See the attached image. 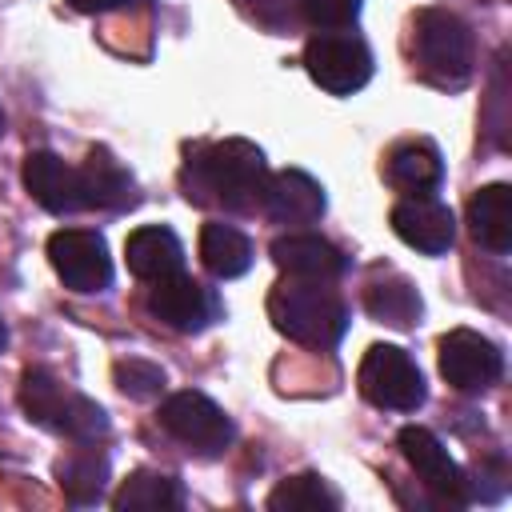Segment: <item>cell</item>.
I'll use <instances>...</instances> for the list:
<instances>
[{
    "label": "cell",
    "instance_id": "5b68a950",
    "mask_svg": "<svg viewBox=\"0 0 512 512\" xmlns=\"http://www.w3.org/2000/svg\"><path fill=\"white\" fill-rule=\"evenodd\" d=\"M356 384L368 404L388 408V412H416L428 396L424 372L396 344H372L356 368Z\"/></svg>",
    "mask_w": 512,
    "mask_h": 512
},
{
    "label": "cell",
    "instance_id": "4fadbf2b",
    "mask_svg": "<svg viewBox=\"0 0 512 512\" xmlns=\"http://www.w3.org/2000/svg\"><path fill=\"white\" fill-rule=\"evenodd\" d=\"M24 188L52 216H68V212H80L84 208L80 168L64 164L56 152H32L24 160Z\"/></svg>",
    "mask_w": 512,
    "mask_h": 512
},
{
    "label": "cell",
    "instance_id": "277c9868",
    "mask_svg": "<svg viewBox=\"0 0 512 512\" xmlns=\"http://www.w3.org/2000/svg\"><path fill=\"white\" fill-rule=\"evenodd\" d=\"M412 56L424 80L460 88L472 76V32L456 12L424 8L412 20Z\"/></svg>",
    "mask_w": 512,
    "mask_h": 512
},
{
    "label": "cell",
    "instance_id": "8992f818",
    "mask_svg": "<svg viewBox=\"0 0 512 512\" xmlns=\"http://www.w3.org/2000/svg\"><path fill=\"white\" fill-rule=\"evenodd\" d=\"M304 68L324 92L352 96L372 80V52L352 32H320L304 44Z\"/></svg>",
    "mask_w": 512,
    "mask_h": 512
},
{
    "label": "cell",
    "instance_id": "30bf717a",
    "mask_svg": "<svg viewBox=\"0 0 512 512\" xmlns=\"http://www.w3.org/2000/svg\"><path fill=\"white\" fill-rule=\"evenodd\" d=\"M396 444H400L404 460L412 464V472L424 480V488H428L436 500H444V504H468L472 484L464 480V472L456 468V460L448 456V448H444L428 428L408 424V428H400Z\"/></svg>",
    "mask_w": 512,
    "mask_h": 512
},
{
    "label": "cell",
    "instance_id": "7a4b0ae2",
    "mask_svg": "<svg viewBox=\"0 0 512 512\" xmlns=\"http://www.w3.org/2000/svg\"><path fill=\"white\" fill-rule=\"evenodd\" d=\"M268 316L288 340L304 348H336L348 328L344 300L328 284L300 276H288L268 292Z\"/></svg>",
    "mask_w": 512,
    "mask_h": 512
},
{
    "label": "cell",
    "instance_id": "9c48e42d",
    "mask_svg": "<svg viewBox=\"0 0 512 512\" xmlns=\"http://www.w3.org/2000/svg\"><path fill=\"white\" fill-rule=\"evenodd\" d=\"M500 372L504 356L488 336L472 328H452L440 336V376L456 392H484L500 380Z\"/></svg>",
    "mask_w": 512,
    "mask_h": 512
},
{
    "label": "cell",
    "instance_id": "d4e9b609",
    "mask_svg": "<svg viewBox=\"0 0 512 512\" xmlns=\"http://www.w3.org/2000/svg\"><path fill=\"white\" fill-rule=\"evenodd\" d=\"M116 384L132 400H152V396L164 392V368H156L148 360H120L116 364Z\"/></svg>",
    "mask_w": 512,
    "mask_h": 512
},
{
    "label": "cell",
    "instance_id": "484cf974",
    "mask_svg": "<svg viewBox=\"0 0 512 512\" xmlns=\"http://www.w3.org/2000/svg\"><path fill=\"white\" fill-rule=\"evenodd\" d=\"M360 4H364V0H300V8H304V20H308L312 28H324V32L356 24V16H360Z\"/></svg>",
    "mask_w": 512,
    "mask_h": 512
},
{
    "label": "cell",
    "instance_id": "e0dca14e",
    "mask_svg": "<svg viewBox=\"0 0 512 512\" xmlns=\"http://www.w3.org/2000/svg\"><path fill=\"white\" fill-rule=\"evenodd\" d=\"M124 260H128V272L132 276H140V280H164V276H172V272L184 268V244L176 240L172 228L144 224V228L128 232Z\"/></svg>",
    "mask_w": 512,
    "mask_h": 512
},
{
    "label": "cell",
    "instance_id": "7c38bea8",
    "mask_svg": "<svg viewBox=\"0 0 512 512\" xmlns=\"http://www.w3.org/2000/svg\"><path fill=\"white\" fill-rule=\"evenodd\" d=\"M392 232L408 248H416L424 256H440L456 240V216L448 204H440L432 196H408L392 208Z\"/></svg>",
    "mask_w": 512,
    "mask_h": 512
},
{
    "label": "cell",
    "instance_id": "f1b7e54d",
    "mask_svg": "<svg viewBox=\"0 0 512 512\" xmlns=\"http://www.w3.org/2000/svg\"><path fill=\"white\" fill-rule=\"evenodd\" d=\"M0 136H4V112H0Z\"/></svg>",
    "mask_w": 512,
    "mask_h": 512
},
{
    "label": "cell",
    "instance_id": "ffe728a7",
    "mask_svg": "<svg viewBox=\"0 0 512 512\" xmlns=\"http://www.w3.org/2000/svg\"><path fill=\"white\" fill-rule=\"evenodd\" d=\"M364 308L372 320H380L388 328H412L420 320V292L412 288L408 276L384 272L364 284Z\"/></svg>",
    "mask_w": 512,
    "mask_h": 512
},
{
    "label": "cell",
    "instance_id": "ac0fdd59",
    "mask_svg": "<svg viewBox=\"0 0 512 512\" xmlns=\"http://www.w3.org/2000/svg\"><path fill=\"white\" fill-rule=\"evenodd\" d=\"M80 188H84V208L120 212V208L136 204V184H132V176H128L104 148H92L88 160L80 164Z\"/></svg>",
    "mask_w": 512,
    "mask_h": 512
},
{
    "label": "cell",
    "instance_id": "9a60e30c",
    "mask_svg": "<svg viewBox=\"0 0 512 512\" xmlns=\"http://www.w3.org/2000/svg\"><path fill=\"white\" fill-rule=\"evenodd\" d=\"M268 252H272V260H276V268H284L288 276H300V280L332 284V280L344 276V268H348V256H344L332 240L312 236V232L276 236Z\"/></svg>",
    "mask_w": 512,
    "mask_h": 512
},
{
    "label": "cell",
    "instance_id": "3957f363",
    "mask_svg": "<svg viewBox=\"0 0 512 512\" xmlns=\"http://www.w3.org/2000/svg\"><path fill=\"white\" fill-rule=\"evenodd\" d=\"M20 408L32 424L48 428V432H60V436H72L80 444H92L100 436H108V416L96 400L80 396V392H68L52 372L44 368H28L24 380H20Z\"/></svg>",
    "mask_w": 512,
    "mask_h": 512
},
{
    "label": "cell",
    "instance_id": "ba28073f",
    "mask_svg": "<svg viewBox=\"0 0 512 512\" xmlns=\"http://www.w3.org/2000/svg\"><path fill=\"white\" fill-rule=\"evenodd\" d=\"M48 260L72 292H104L112 284V256L100 232L60 228L48 236Z\"/></svg>",
    "mask_w": 512,
    "mask_h": 512
},
{
    "label": "cell",
    "instance_id": "2e32d148",
    "mask_svg": "<svg viewBox=\"0 0 512 512\" xmlns=\"http://www.w3.org/2000/svg\"><path fill=\"white\" fill-rule=\"evenodd\" d=\"M384 176L396 192L404 196H432L444 180V160H440V148L432 140H400L392 152H388V164H384Z\"/></svg>",
    "mask_w": 512,
    "mask_h": 512
},
{
    "label": "cell",
    "instance_id": "83f0119b",
    "mask_svg": "<svg viewBox=\"0 0 512 512\" xmlns=\"http://www.w3.org/2000/svg\"><path fill=\"white\" fill-rule=\"evenodd\" d=\"M4 344H8V328H4V320H0V352H4Z\"/></svg>",
    "mask_w": 512,
    "mask_h": 512
},
{
    "label": "cell",
    "instance_id": "6da1fadb",
    "mask_svg": "<svg viewBox=\"0 0 512 512\" xmlns=\"http://www.w3.org/2000/svg\"><path fill=\"white\" fill-rule=\"evenodd\" d=\"M264 180H268L264 152L248 140L204 144V148H196V156L188 160V172H184L192 200H212V204H224L228 212L260 208Z\"/></svg>",
    "mask_w": 512,
    "mask_h": 512
},
{
    "label": "cell",
    "instance_id": "8fae6325",
    "mask_svg": "<svg viewBox=\"0 0 512 512\" xmlns=\"http://www.w3.org/2000/svg\"><path fill=\"white\" fill-rule=\"evenodd\" d=\"M148 312H152L160 324L176 328V332H200V328H208V324L216 320L220 304H216V296H212L200 280H192V276H184V272H172V276H164V280H152Z\"/></svg>",
    "mask_w": 512,
    "mask_h": 512
},
{
    "label": "cell",
    "instance_id": "52a82bcc",
    "mask_svg": "<svg viewBox=\"0 0 512 512\" xmlns=\"http://www.w3.org/2000/svg\"><path fill=\"white\" fill-rule=\"evenodd\" d=\"M160 424L168 436L196 448L200 456H216L232 444V420L204 392H172L160 404Z\"/></svg>",
    "mask_w": 512,
    "mask_h": 512
},
{
    "label": "cell",
    "instance_id": "cb8c5ba5",
    "mask_svg": "<svg viewBox=\"0 0 512 512\" xmlns=\"http://www.w3.org/2000/svg\"><path fill=\"white\" fill-rule=\"evenodd\" d=\"M56 480H60V488L72 504H96L100 492H104V480H108V460L96 456L92 448L76 452V456L56 464Z\"/></svg>",
    "mask_w": 512,
    "mask_h": 512
},
{
    "label": "cell",
    "instance_id": "603a6c76",
    "mask_svg": "<svg viewBox=\"0 0 512 512\" xmlns=\"http://www.w3.org/2000/svg\"><path fill=\"white\" fill-rule=\"evenodd\" d=\"M268 508L272 512H332V508H340V492L324 476L300 472V476L280 480L268 492Z\"/></svg>",
    "mask_w": 512,
    "mask_h": 512
},
{
    "label": "cell",
    "instance_id": "d6986e66",
    "mask_svg": "<svg viewBox=\"0 0 512 512\" xmlns=\"http://www.w3.org/2000/svg\"><path fill=\"white\" fill-rule=\"evenodd\" d=\"M468 228L488 252L504 256L512 248V188L508 184H484L468 200Z\"/></svg>",
    "mask_w": 512,
    "mask_h": 512
},
{
    "label": "cell",
    "instance_id": "4316f807",
    "mask_svg": "<svg viewBox=\"0 0 512 512\" xmlns=\"http://www.w3.org/2000/svg\"><path fill=\"white\" fill-rule=\"evenodd\" d=\"M76 12H88V16H96V12H116V8H124V4H132V0H68Z\"/></svg>",
    "mask_w": 512,
    "mask_h": 512
},
{
    "label": "cell",
    "instance_id": "5bb4252c",
    "mask_svg": "<svg viewBox=\"0 0 512 512\" xmlns=\"http://www.w3.org/2000/svg\"><path fill=\"white\" fill-rule=\"evenodd\" d=\"M260 208L276 224H316L324 216V188L308 172L284 168V172H272L264 180Z\"/></svg>",
    "mask_w": 512,
    "mask_h": 512
},
{
    "label": "cell",
    "instance_id": "44dd1931",
    "mask_svg": "<svg viewBox=\"0 0 512 512\" xmlns=\"http://www.w3.org/2000/svg\"><path fill=\"white\" fill-rule=\"evenodd\" d=\"M200 260L216 280H236L252 268V240L224 220H208L200 228Z\"/></svg>",
    "mask_w": 512,
    "mask_h": 512
},
{
    "label": "cell",
    "instance_id": "7402d4cb",
    "mask_svg": "<svg viewBox=\"0 0 512 512\" xmlns=\"http://www.w3.org/2000/svg\"><path fill=\"white\" fill-rule=\"evenodd\" d=\"M180 504H184V488L176 476L164 472H132L112 496V508L120 512H168Z\"/></svg>",
    "mask_w": 512,
    "mask_h": 512
}]
</instances>
